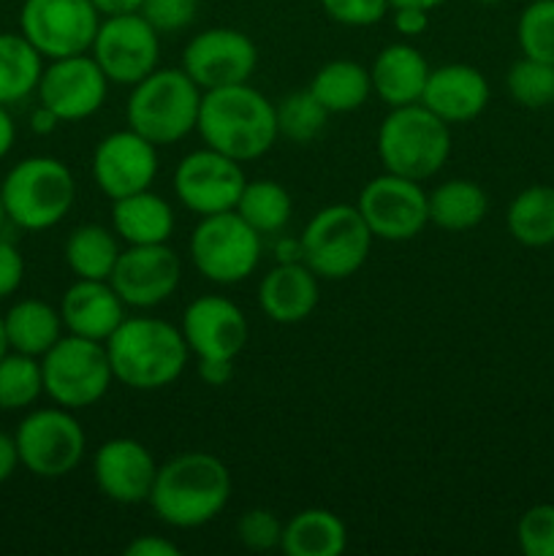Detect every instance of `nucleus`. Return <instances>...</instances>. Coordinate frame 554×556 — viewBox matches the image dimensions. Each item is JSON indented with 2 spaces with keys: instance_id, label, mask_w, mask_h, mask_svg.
<instances>
[{
  "instance_id": "nucleus-1",
  "label": "nucleus",
  "mask_w": 554,
  "mask_h": 556,
  "mask_svg": "<svg viewBox=\"0 0 554 556\" xmlns=\"http://www.w3.org/2000/svg\"><path fill=\"white\" fill-rule=\"evenodd\" d=\"M231 497V472L206 451H188L158 467L147 503L158 519L177 530L210 525Z\"/></svg>"
},
{
  "instance_id": "nucleus-2",
  "label": "nucleus",
  "mask_w": 554,
  "mask_h": 556,
  "mask_svg": "<svg viewBox=\"0 0 554 556\" xmlns=\"http://www.w3.org/2000/svg\"><path fill=\"white\" fill-rule=\"evenodd\" d=\"M196 130L206 147L239 163L259 161L280 136L275 103L248 81L204 90Z\"/></svg>"
},
{
  "instance_id": "nucleus-3",
  "label": "nucleus",
  "mask_w": 554,
  "mask_h": 556,
  "mask_svg": "<svg viewBox=\"0 0 554 556\" xmlns=\"http://www.w3.org/2000/svg\"><path fill=\"white\" fill-rule=\"evenodd\" d=\"M103 345L114 380L134 391H161L177 383L190 356L182 331L161 318H125Z\"/></svg>"
},
{
  "instance_id": "nucleus-4",
  "label": "nucleus",
  "mask_w": 554,
  "mask_h": 556,
  "mask_svg": "<svg viewBox=\"0 0 554 556\" xmlns=\"http://www.w3.org/2000/svg\"><path fill=\"white\" fill-rule=\"evenodd\" d=\"M201 90L185 68H155L130 87L125 103L128 128L150 139L155 147L177 144L199 125Z\"/></svg>"
},
{
  "instance_id": "nucleus-5",
  "label": "nucleus",
  "mask_w": 554,
  "mask_h": 556,
  "mask_svg": "<svg viewBox=\"0 0 554 556\" xmlns=\"http://www.w3.org/2000/svg\"><path fill=\"white\" fill-rule=\"evenodd\" d=\"M375 147L386 172L424 182L449 161L451 125L424 103L396 106L380 123Z\"/></svg>"
},
{
  "instance_id": "nucleus-6",
  "label": "nucleus",
  "mask_w": 554,
  "mask_h": 556,
  "mask_svg": "<svg viewBox=\"0 0 554 556\" xmlns=\"http://www.w3.org/2000/svg\"><path fill=\"white\" fill-rule=\"evenodd\" d=\"M5 217L25 231H47L71 212L76 182L63 161L49 155L25 157L0 182Z\"/></svg>"
},
{
  "instance_id": "nucleus-7",
  "label": "nucleus",
  "mask_w": 554,
  "mask_h": 556,
  "mask_svg": "<svg viewBox=\"0 0 554 556\" xmlns=\"http://www.w3.org/2000/svg\"><path fill=\"white\" fill-rule=\"evenodd\" d=\"M373 239L358 206L331 204L310 217L299 255L320 280H345L364 266Z\"/></svg>"
},
{
  "instance_id": "nucleus-8",
  "label": "nucleus",
  "mask_w": 554,
  "mask_h": 556,
  "mask_svg": "<svg viewBox=\"0 0 554 556\" xmlns=\"http://www.w3.org/2000/svg\"><path fill=\"white\" fill-rule=\"evenodd\" d=\"M43 394L60 407L81 410L103 400L112 386V362L103 342L85 337H60L41 356Z\"/></svg>"
},
{
  "instance_id": "nucleus-9",
  "label": "nucleus",
  "mask_w": 554,
  "mask_h": 556,
  "mask_svg": "<svg viewBox=\"0 0 554 556\" xmlns=\"http://www.w3.org/2000/svg\"><path fill=\"white\" fill-rule=\"evenodd\" d=\"M190 261L201 277L217 286L242 282L261 261V233L237 210L204 215L190 233Z\"/></svg>"
},
{
  "instance_id": "nucleus-10",
  "label": "nucleus",
  "mask_w": 554,
  "mask_h": 556,
  "mask_svg": "<svg viewBox=\"0 0 554 556\" xmlns=\"http://www.w3.org/2000/svg\"><path fill=\"white\" fill-rule=\"evenodd\" d=\"M20 465L38 478H63L85 459L87 438L68 407H41L16 427Z\"/></svg>"
},
{
  "instance_id": "nucleus-11",
  "label": "nucleus",
  "mask_w": 554,
  "mask_h": 556,
  "mask_svg": "<svg viewBox=\"0 0 554 556\" xmlns=\"http://www.w3.org/2000/svg\"><path fill=\"white\" fill-rule=\"evenodd\" d=\"M101 14L92 0H25L20 33L47 60L90 52Z\"/></svg>"
},
{
  "instance_id": "nucleus-12",
  "label": "nucleus",
  "mask_w": 554,
  "mask_h": 556,
  "mask_svg": "<svg viewBox=\"0 0 554 556\" xmlns=\"http://www.w3.org/2000/svg\"><path fill=\"white\" fill-rule=\"evenodd\" d=\"M90 54L112 85L134 87L158 68L161 33L141 14L103 16Z\"/></svg>"
},
{
  "instance_id": "nucleus-13",
  "label": "nucleus",
  "mask_w": 554,
  "mask_h": 556,
  "mask_svg": "<svg viewBox=\"0 0 554 556\" xmlns=\"http://www.w3.org/2000/svg\"><path fill=\"white\" fill-rule=\"evenodd\" d=\"M356 206L373 237L386 242H407L429 223V193H424L421 182L391 172L369 179Z\"/></svg>"
},
{
  "instance_id": "nucleus-14",
  "label": "nucleus",
  "mask_w": 554,
  "mask_h": 556,
  "mask_svg": "<svg viewBox=\"0 0 554 556\" xmlns=\"http://www.w3.org/2000/svg\"><path fill=\"white\" fill-rule=\"evenodd\" d=\"M244 172L239 161L204 147L185 155L174 168V193L196 215H217L237 206L244 188Z\"/></svg>"
},
{
  "instance_id": "nucleus-15",
  "label": "nucleus",
  "mask_w": 554,
  "mask_h": 556,
  "mask_svg": "<svg viewBox=\"0 0 554 556\" xmlns=\"http://www.w3.org/2000/svg\"><path fill=\"white\" fill-rule=\"evenodd\" d=\"M106 74L92 60V54L49 60L38 81V101L52 109L60 123H79L92 117L109 96Z\"/></svg>"
},
{
  "instance_id": "nucleus-16",
  "label": "nucleus",
  "mask_w": 554,
  "mask_h": 556,
  "mask_svg": "<svg viewBox=\"0 0 554 556\" xmlns=\"http://www.w3.org/2000/svg\"><path fill=\"white\" fill-rule=\"evenodd\" d=\"M259 65V49L234 27H210L190 38L182 52V68L201 90L242 85Z\"/></svg>"
},
{
  "instance_id": "nucleus-17",
  "label": "nucleus",
  "mask_w": 554,
  "mask_h": 556,
  "mask_svg": "<svg viewBox=\"0 0 554 556\" xmlns=\"http://www.w3.org/2000/svg\"><path fill=\"white\" fill-rule=\"evenodd\" d=\"M179 277H182V264L166 242L128 244V250L119 253L109 282L125 307L150 309L177 291Z\"/></svg>"
},
{
  "instance_id": "nucleus-18",
  "label": "nucleus",
  "mask_w": 554,
  "mask_h": 556,
  "mask_svg": "<svg viewBox=\"0 0 554 556\" xmlns=\"http://www.w3.org/2000/svg\"><path fill=\"white\" fill-rule=\"evenodd\" d=\"M158 177V147L134 128L114 130L92 152V179L109 199L152 188Z\"/></svg>"
},
{
  "instance_id": "nucleus-19",
  "label": "nucleus",
  "mask_w": 554,
  "mask_h": 556,
  "mask_svg": "<svg viewBox=\"0 0 554 556\" xmlns=\"http://www.w3.org/2000/svg\"><path fill=\"white\" fill-rule=\"evenodd\" d=\"M179 331L196 358H237L248 345L250 326L231 299L206 293L185 307Z\"/></svg>"
},
{
  "instance_id": "nucleus-20",
  "label": "nucleus",
  "mask_w": 554,
  "mask_h": 556,
  "mask_svg": "<svg viewBox=\"0 0 554 556\" xmlns=\"http://www.w3.org/2000/svg\"><path fill=\"white\" fill-rule=\"evenodd\" d=\"M158 465L150 451L134 438L106 440L92 456L98 492L119 505L147 503L155 486Z\"/></svg>"
},
{
  "instance_id": "nucleus-21",
  "label": "nucleus",
  "mask_w": 554,
  "mask_h": 556,
  "mask_svg": "<svg viewBox=\"0 0 554 556\" xmlns=\"http://www.w3.org/2000/svg\"><path fill=\"white\" fill-rule=\"evenodd\" d=\"M421 103L443 123H470L487 109L489 81L478 68L465 63H449L429 71Z\"/></svg>"
},
{
  "instance_id": "nucleus-22",
  "label": "nucleus",
  "mask_w": 554,
  "mask_h": 556,
  "mask_svg": "<svg viewBox=\"0 0 554 556\" xmlns=\"http://www.w3.org/2000/svg\"><path fill=\"white\" fill-rule=\"evenodd\" d=\"M60 318L68 334L106 342L125 320V302L109 280H81L63 293Z\"/></svg>"
},
{
  "instance_id": "nucleus-23",
  "label": "nucleus",
  "mask_w": 554,
  "mask_h": 556,
  "mask_svg": "<svg viewBox=\"0 0 554 556\" xmlns=\"http://www.w3.org/2000/svg\"><path fill=\"white\" fill-rule=\"evenodd\" d=\"M318 275L307 264L282 261L266 271L259 286V304L275 324L293 326L307 320L318 307Z\"/></svg>"
},
{
  "instance_id": "nucleus-24",
  "label": "nucleus",
  "mask_w": 554,
  "mask_h": 556,
  "mask_svg": "<svg viewBox=\"0 0 554 556\" xmlns=\"http://www.w3.org/2000/svg\"><path fill=\"white\" fill-rule=\"evenodd\" d=\"M429 63L416 47L411 43H391L380 49L378 58L373 60L369 79H373V92L391 109L421 103L424 87L429 79Z\"/></svg>"
},
{
  "instance_id": "nucleus-25",
  "label": "nucleus",
  "mask_w": 554,
  "mask_h": 556,
  "mask_svg": "<svg viewBox=\"0 0 554 556\" xmlns=\"http://www.w3.org/2000/svg\"><path fill=\"white\" fill-rule=\"evenodd\" d=\"M112 228L125 244H163L174 233V210L150 188L114 199Z\"/></svg>"
},
{
  "instance_id": "nucleus-26",
  "label": "nucleus",
  "mask_w": 554,
  "mask_h": 556,
  "mask_svg": "<svg viewBox=\"0 0 554 556\" xmlns=\"http://www.w3.org/2000/svg\"><path fill=\"white\" fill-rule=\"evenodd\" d=\"M3 320L9 348L16 353H25V356L41 358L63 337L60 309L41 302V299H22L3 315Z\"/></svg>"
},
{
  "instance_id": "nucleus-27",
  "label": "nucleus",
  "mask_w": 554,
  "mask_h": 556,
  "mask_svg": "<svg viewBox=\"0 0 554 556\" xmlns=\"http://www.w3.org/2000/svg\"><path fill=\"white\" fill-rule=\"evenodd\" d=\"M307 90L329 114H348L367 103L373 79H369V68H364L362 63L340 58L320 65Z\"/></svg>"
},
{
  "instance_id": "nucleus-28",
  "label": "nucleus",
  "mask_w": 554,
  "mask_h": 556,
  "mask_svg": "<svg viewBox=\"0 0 554 556\" xmlns=\"http://www.w3.org/2000/svg\"><path fill=\"white\" fill-rule=\"evenodd\" d=\"M345 525L326 508H307L282 525L280 548L288 556H337L345 552Z\"/></svg>"
},
{
  "instance_id": "nucleus-29",
  "label": "nucleus",
  "mask_w": 554,
  "mask_h": 556,
  "mask_svg": "<svg viewBox=\"0 0 554 556\" xmlns=\"http://www.w3.org/2000/svg\"><path fill=\"white\" fill-rule=\"evenodd\" d=\"M489 199L470 179H449L429 193V223L443 231H470L487 217Z\"/></svg>"
},
{
  "instance_id": "nucleus-30",
  "label": "nucleus",
  "mask_w": 554,
  "mask_h": 556,
  "mask_svg": "<svg viewBox=\"0 0 554 556\" xmlns=\"http://www.w3.org/2000/svg\"><path fill=\"white\" fill-rule=\"evenodd\" d=\"M114 228L87 223L65 242V264L81 280H109L119 258V242Z\"/></svg>"
},
{
  "instance_id": "nucleus-31",
  "label": "nucleus",
  "mask_w": 554,
  "mask_h": 556,
  "mask_svg": "<svg viewBox=\"0 0 554 556\" xmlns=\"http://www.w3.org/2000/svg\"><path fill=\"white\" fill-rule=\"evenodd\" d=\"M43 54L22 33H0V103L25 101L38 90Z\"/></svg>"
},
{
  "instance_id": "nucleus-32",
  "label": "nucleus",
  "mask_w": 554,
  "mask_h": 556,
  "mask_svg": "<svg viewBox=\"0 0 554 556\" xmlns=\"http://www.w3.org/2000/svg\"><path fill=\"white\" fill-rule=\"evenodd\" d=\"M508 231L527 248H543L554 242V188L532 185L521 190L508 206Z\"/></svg>"
},
{
  "instance_id": "nucleus-33",
  "label": "nucleus",
  "mask_w": 554,
  "mask_h": 556,
  "mask_svg": "<svg viewBox=\"0 0 554 556\" xmlns=\"http://www.w3.org/2000/svg\"><path fill=\"white\" fill-rule=\"evenodd\" d=\"M234 210L259 233H277L291 220L293 201L291 193L275 179H253V182H244Z\"/></svg>"
},
{
  "instance_id": "nucleus-34",
  "label": "nucleus",
  "mask_w": 554,
  "mask_h": 556,
  "mask_svg": "<svg viewBox=\"0 0 554 556\" xmlns=\"http://www.w3.org/2000/svg\"><path fill=\"white\" fill-rule=\"evenodd\" d=\"M43 394L41 358L9 351L0 358V410H25Z\"/></svg>"
},
{
  "instance_id": "nucleus-35",
  "label": "nucleus",
  "mask_w": 554,
  "mask_h": 556,
  "mask_svg": "<svg viewBox=\"0 0 554 556\" xmlns=\"http://www.w3.org/2000/svg\"><path fill=\"white\" fill-rule=\"evenodd\" d=\"M277 112V134L293 144H310L318 139L320 130L326 128L329 112L318 103V98L310 90H293L280 98L275 106Z\"/></svg>"
},
{
  "instance_id": "nucleus-36",
  "label": "nucleus",
  "mask_w": 554,
  "mask_h": 556,
  "mask_svg": "<svg viewBox=\"0 0 554 556\" xmlns=\"http://www.w3.org/2000/svg\"><path fill=\"white\" fill-rule=\"evenodd\" d=\"M505 85H508L511 98L519 106L543 109L554 103V65L532 58H521L511 65Z\"/></svg>"
},
{
  "instance_id": "nucleus-37",
  "label": "nucleus",
  "mask_w": 554,
  "mask_h": 556,
  "mask_svg": "<svg viewBox=\"0 0 554 556\" xmlns=\"http://www.w3.org/2000/svg\"><path fill=\"white\" fill-rule=\"evenodd\" d=\"M516 38L525 58L554 65V0H536L527 5L516 25Z\"/></svg>"
},
{
  "instance_id": "nucleus-38",
  "label": "nucleus",
  "mask_w": 554,
  "mask_h": 556,
  "mask_svg": "<svg viewBox=\"0 0 554 556\" xmlns=\"http://www.w3.org/2000/svg\"><path fill=\"white\" fill-rule=\"evenodd\" d=\"M521 552L527 556H554V505H536L516 525Z\"/></svg>"
},
{
  "instance_id": "nucleus-39",
  "label": "nucleus",
  "mask_w": 554,
  "mask_h": 556,
  "mask_svg": "<svg viewBox=\"0 0 554 556\" xmlns=\"http://www.w3.org/2000/svg\"><path fill=\"white\" fill-rule=\"evenodd\" d=\"M237 538L250 552H272L282 541V521L272 510H244L237 521Z\"/></svg>"
},
{
  "instance_id": "nucleus-40",
  "label": "nucleus",
  "mask_w": 554,
  "mask_h": 556,
  "mask_svg": "<svg viewBox=\"0 0 554 556\" xmlns=\"http://www.w3.org/2000/svg\"><path fill=\"white\" fill-rule=\"evenodd\" d=\"M326 16L345 27H373L389 14V0H320Z\"/></svg>"
},
{
  "instance_id": "nucleus-41",
  "label": "nucleus",
  "mask_w": 554,
  "mask_h": 556,
  "mask_svg": "<svg viewBox=\"0 0 554 556\" xmlns=\"http://www.w3.org/2000/svg\"><path fill=\"white\" fill-rule=\"evenodd\" d=\"M139 14L158 33H179L199 14V0H144Z\"/></svg>"
},
{
  "instance_id": "nucleus-42",
  "label": "nucleus",
  "mask_w": 554,
  "mask_h": 556,
  "mask_svg": "<svg viewBox=\"0 0 554 556\" xmlns=\"http://www.w3.org/2000/svg\"><path fill=\"white\" fill-rule=\"evenodd\" d=\"M25 280V258L11 242L0 239V302L20 291Z\"/></svg>"
},
{
  "instance_id": "nucleus-43",
  "label": "nucleus",
  "mask_w": 554,
  "mask_h": 556,
  "mask_svg": "<svg viewBox=\"0 0 554 556\" xmlns=\"http://www.w3.org/2000/svg\"><path fill=\"white\" fill-rule=\"evenodd\" d=\"M394 30L405 38L424 36L429 27V11L421 5H394Z\"/></svg>"
},
{
  "instance_id": "nucleus-44",
  "label": "nucleus",
  "mask_w": 554,
  "mask_h": 556,
  "mask_svg": "<svg viewBox=\"0 0 554 556\" xmlns=\"http://www.w3.org/2000/svg\"><path fill=\"white\" fill-rule=\"evenodd\" d=\"M125 556H179V546L161 535H139L125 546Z\"/></svg>"
},
{
  "instance_id": "nucleus-45",
  "label": "nucleus",
  "mask_w": 554,
  "mask_h": 556,
  "mask_svg": "<svg viewBox=\"0 0 554 556\" xmlns=\"http://www.w3.org/2000/svg\"><path fill=\"white\" fill-rule=\"evenodd\" d=\"M234 375V358H199V378L206 386H226Z\"/></svg>"
},
{
  "instance_id": "nucleus-46",
  "label": "nucleus",
  "mask_w": 554,
  "mask_h": 556,
  "mask_svg": "<svg viewBox=\"0 0 554 556\" xmlns=\"http://www.w3.org/2000/svg\"><path fill=\"white\" fill-rule=\"evenodd\" d=\"M20 467V451H16V440L11 434L0 432V483L9 481L14 470Z\"/></svg>"
},
{
  "instance_id": "nucleus-47",
  "label": "nucleus",
  "mask_w": 554,
  "mask_h": 556,
  "mask_svg": "<svg viewBox=\"0 0 554 556\" xmlns=\"http://www.w3.org/2000/svg\"><path fill=\"white\" fill-rule=\"evenodd\" d=\"M144 0H92L96 11L103 16H123V14H139Z\"/></svg>"
},
{
  "instance_id": "nucleus-48",
  "label": "nucleus",
  "mask_w": 554,
  "mask_h": 556,
  "mask_svg": "<svg viewBox=\"0 0 554 556\" xmlns=\"http://www.w3.org/2000/svg\"><path fill=\"white\" fill-rule=\"evenodd\" d=\"M58 125H60L58 114H54L52 109L41 106V103H38L36 112L30 114V128H33V134H38V136H49V134H52L54 128H58Z\"/></svg>"
},
{
  "instance_id": "nucleus-49",
  "label": "nucleus",
  "mask_w": 554,
  "mask_h": 556,
  "mask_svg": "<svg viewBox=\"0 0 554 556\" xmlns=\"http://www.w3.org/2000/svg\"><path fill=\"white\" fill-rule=\"evenodd\" d=\"M14 139H16V125H14V119H11L9 109L0 103V161H3V157L11 152Z\"/></svg>"
},
{
  "instance_id": "nucleus-50",
  "label": "nucleus",
  "mask_w": 554,
  "mask_h": 556,
  "mask_svg": "<svg viewBox=\"0 0 554 556\" xmlns=\"http://www.w3.org/2000/svg\"><path fill=\"white\" fill-rule=\"evenodd\" d=\"M389 3H391V9H394V5H421V9L432 11V9H438V5H443L445 0H389Z\"/></svg>"
},
{
  "instance_id": "nucleus-51",
  "label": "nucleus",
  "mask_w": 554,
  "mask_h": 556,
  "mask_svg": "<svg viewBox=\"0 0 554 556\" xmlns=\"http://www.w3.org/2000/svg\"><path fill=\"white\" fill-rule=\"evenodd\" d=\"M9 351L11 348H9V337H5V320L3 315H0V358H3Z\"/></svg>"
},
{
  "instance_id": "nucleus-52",
  "label": "nucleus",
  "mask_w": 554,
  "mask_h": 556,
  "mask_svg": "<svg viewBox=\"0 0 554 556\" xmlns=\"http://www.w3.org/2000/svg\"><path fill=\"white\" fill-rule=\"evenodd\" d=\"M5 220H9V217H5V206H3V199H0V231H3Z\"/></svg>"
},
{
  "instance_id": "nucleus-53",
  "label": "nucleus",
  "mask_w": 554,
  "mask_h": 556,
  "mask_svg": "<svg viewBox=\"0 0 554 556\" xmlns=\"http://www.w3.org/2000/svg\"><path fill=\"white\" fill-rule=\"evenodd\" d=\"M478 3H487V5H492V3H503V0H478Z\"/></svg>"
}]
</instances>
